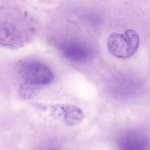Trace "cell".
<instances>
[{
  "label": "cell",
  "instance_id": "6da1fadb",
  "mask_svg": "<svg viewBox=\"0 0 150 150\" xmlns=\"http://www.w3.org/2000/svg\"><path fill=\"white\" fill-rule=\"evenodd\" d=\"M0 15V45L8 47L21 46L30 37L32 28L22 20L10 15Z\"/></svg>",
  "mask_w": 150,
  "mask_h": 150
},
{
  "label": "cell",
  "instance_id": "7a4b0ae2",
  "mask_svg": "<svg viewBox=\"0 0 150 150\" xmlns=\"http://www.w3.org/2000/svg\"><path fill=\"white\" fill-rule=\"evenodd\" d=\"M139 38L137 31L126 30L124 33L110 34L107 41L110 53L116 57L126 59L132 56L137 50Z\"/></svg>",
  "mask_w": 150,
  "mask_h": 150
},
{
  "label": "cell",
  "instance_id": "3957f363",
  "mask_svg": "<svg viewBox=\"0 0 150 150\" xmlns=\"http://www.w3.org/2000/svg\"><path fill=\"white\" fill-rule=\"evenodd\" d=\"M21 75L23 81L22 86L31 88L38 93L41 87L50 84L54 75L46 64L38 61L26 63L22 67Z\"/></svg>",
  "mask_w": 150,
  "mask_h": 150
},
{
  "label": "cell",
  "instance_id": "277c9868",
  "mask_svg": "<svg viewBox=\"0 0 150 150\" xmlns=\"http://www.w3.org/2000/svg\"><path fill=\"white\" fill-rule=\"evenodd\" d=\"M51 112L54 118L68 127L79 125L84 118L83 110L76 105L71 103L56 104L52 107Z\"/></svg>",
  "mask_w": 150,
  "mask_h": 150
},
{
  "label": "cell",
  "instance_id": "5b68a950",
  "mask_svg": "<svg viewBox=\"0 0 150 150\" xmlns=\"http://www.w3.org/2000/svg\"><path fill=\"white\" fill-rule=\"evenodd\" d=\"M59 50L64 57L77 63L86 61L92 55V51L86 44L77 40H70L63 43Z\"/></svg>",
  "mask_w": 150,
  "mask_h": 150
},
{
  "label": "cell",
  "instance_id": "8992f818",
  "mask_svg": "<svg viewBox=\"0 0 150 150\" xmlns=\"http://www.w3.org/2000/svg\"><path fill=\"white\" fill-rule=\"evenodd\" d=\"M117 146L119 150H149L150 143L144 133L132 130L122 133Z\"/></svg>",
  "mask_w": 150,
  "mask_h": 150
}]
</instances>
